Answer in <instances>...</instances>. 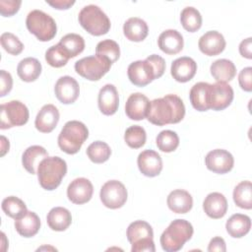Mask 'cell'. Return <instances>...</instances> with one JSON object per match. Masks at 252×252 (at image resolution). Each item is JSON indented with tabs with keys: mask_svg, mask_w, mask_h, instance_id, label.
Here are the masks:
<instances>
[{
	"mask_svg": "<svg viewBox=\"0 0 252 252\" xmlns=\"http://www.w3.org/2000/svg\"><path fill=\"white\" fill-rule=\"evenodd\" d=\"M184 115L185 106L182 99L178 95L170 94L151 101L147 119L152 124L163 126L180 122Z\"/></svg>",
	"mask_w": 252,
	"mask_h": 252,
	"instance_id": "cell-1",
	"label": "cell"
},
{
	"mask_svg": "<svg viewBox=\"0 0 252 252\" xmlns=\"http://www.w3.org/2000/svg\"><path fill=\"white\" fill-rule=\"evenodd\" d=\"M165 70V61L157 54L148 56L145 60L132 62L127 74L130 82L137 87H145L155 79L160 78Z\"/></svg>",
	"mask_w": 252,
	"mask_h": 252,
	"instance_id": "cell-2",
	"label": "cell"
},
{
	"mask_svg": "<svg viewBox=\"0 0 252 252\" xmlns=\"http://www.w3.org/2000/svg\"><path fill=\"white\" fill-rule=\"evenodd\" d=\"M193 232V226L188 220H174L161 233L160 245L166 252H176L183 247L186 241L191 239Z\"/></svg>",
	"mask_w": 252,
	"mask_h": 252,
	"instance_id": "cell-3",
	"label": "cell"
},
{
	"mask_svg": "<svg viewBox=\"0 0 252 252\" xmlns=\"http://www.w3.org/2000/svg\"><path fill=\"white\" fill-rule=\"evenodd\" d=\"M67 172L66 161L59 157H47L37 167V177L40 186L45 190H54Z\"/></svg>",
	"mask_w": 252,
	"mask_h": 252,
	"instance_id": "cell-4",
	"label": "cell"
},
{
	"mask_svg": "<svg viewBox=\"0 0 252 252\" xmlns=\"http://www.w3.org/2000/svg\"><path fill=\"white\" fill-rule=\"evenodd\" d=\"M88 137L87 126L81 121L71 120L63 126L58 136V146L66 154L74 155L79 152Z\"/></svg>",
	"mask_w": 252,
	"mask_h": 252,
	"instance_id": "cell-5",
	"label": "cell"
},
{
	"mask_svg": "<svg viewBox=\"0 0 252 252\" xmlns=\"http://www.w3.org/2000/svg\"><path fill=\"white\" fill-rule=\"evenodd\" d=\"M80 25L91 34L98 36L107 33L110 21L106 14L96 5H87L79 13Z\"/></svg>",
	"mask_w": 252,
	"mask_h": 252,
	"instance_id": "cell-6",
	"label": "cell"
},
{
	"mask_svg": "<svg viewBox=\"0 0 252 252\" xmlns=\"http://www.w3.org/2000/svg\"><path fill=\"white\" fill-rule=\"evenodd\" d=\"M127 239L132 244V252H155L154 231L145 220H135L127 228Z\"/></svg>",
	"mask_w": 252,
	"mask_h": 252,
	"instance_id": "cell-7",
	"label": "cell"
},
{
	"mask_svg": "<svg viewBox=\"0 0 252 252\" xmlns=\"http://www.w3.org/2000/svg\"><path fill=\"white\" fill-rule=\"evenodd\" d=\"M26 26L29 32L40 41L52 39L57 32V26L53 18L41 10L31 11L27 16Z\"/></svg>",
	"mask_w": 252,
	"mask_h": 252,
	"instance_id": "cell-8",
	"label": "cell"
},
{
	"mask_svg": "<svg viewBox=\"0 0 252 252\" xmlns=\"http://www.w3.org/2000/svg\"><path fill=\"white\" fill-rule=\"evenodd\" d=\"M111 62L101 56H87L75 63V71L83 78L90 81H97L110 69Z\"/></svg>",
	"mask_w": 252,
	"mask_h": 252,
	"instance_id": "cell-9",
	"label": "cell"
},
{
	"mask_svg": "<svg viewBox=\"0 0 252 252\" xmlns=\"http://www.w3.org/2000/svg\"><path fill=\"white\" fill-rule=\"evenodd\" d=\"M29 109L20 100H11L0 106V128L8 129L25 125L29 120Z\"/></svg>",
	"mask_w": 252,
	"mask_h": 252,
	"instance_id": "cell-10",
	"label": "cell"
},
{
	"mask_svg": "<svg viewBox=\"0 0 252 252\" xmlns=\"http://www.w3.org/2000/svg\"><path fill=\"white\" fill-rule=\"evenodd\" d=\"M127 189L124 184L118 180L105 182L99 193L102 204L109 209L121 208L127 201Z\"/></svg>",
	"mask_w": 252,
	"mask_h": 252,
	"instance_id": "cell-11",
	"label": "cell"
},
{
	"mask_svg": "<svg viewBox=\"0 0 252 252\" xmlns=\"http://www.w3.org/2000/svg\"><path fill=\"white\" fill-rule=\"evenodd\" d=\"M205 163L209 170L215 173L223 174L232 169L234 158L229 152L222 149H216L207 154Z\"/></svg>",
	"mask_w": 252,
	"mask_h": 252,
	"instance_id": "cell-12",
	"label": "cell"
},
{
	"mask_svg": "<svg viewBox=\"0 0 252 252\" xmlns=\"http://www.w3.org/2000/svg\"><path fill=\"white\" fill-rule=\"evenodd\" d=\"M57 99L64 103L70 104L76 101L80 94V87L78 82L71 76L60 77L54 87Z\"/></svg>",
	"mask_w": 252,
	"mask_h": 252,
	"instance_id": "cell-13",
	"label": "cell"
},
{
	"mask_svg": "<svg viewBox=\"0 0 252 252\" xmlns=\"http://www.w3.org/2000/svg\"><path fill=\"white\" fill-rule=\"evenodd\" d=\"M94 187L92 182L85 178L79 177L74 179L67 188L68 199L77 205H82L92 199Z\"/></svg>",
	"mask_w": 252,
	"mask_h": 252,
	"instance_id": "cell-14",
	"label": "cell"
},
{
	"mask_svg": "<svg viewBox=\"0 0 252 252\" xmlns=\"http://www.w3.org/2000/svg\"><path fill=\"white\" fill-rule=\"evenodd\" d=\"M233 99L232 88L222 82L211 84L210 94V108L213 110H222L226 108Z\"/></svg>",
	"mask_w": 252,
	"mask_h": 252,
	"instance_id": "cell-15",
	"label": "cell"
},
{
	"mask_svg": "<svg viewBox=\"0 0 252 252\" xmlns=\"http://www.w3.org/2000/svg\"><path fill=\"white\" fill-rule=\"evenodd\" d=\"M150 103L151 101L145 94L134 93L126 100L125 113L132 120H143L147 117Z\"/></svg>",
	"mask_w": 252,
	"mask_h": 252,
	"instance_id": "cell-16",
	"label": "cell"
},
{
	"mask_svg": "<svg viewBox=\"0 0 252 252\" xmlns=\"http://www.w3.org/2000/svg\"><path fill=\"white\" fill-rule=\"evenodd\" d=\"M137 163L140 171L148 177H155L158 175L162 169L161 158L153 150H145L140 153Z\"/></svg>",
	"mask_w": 252,
	"mask_h": 252,
	"instance_id": "cell-17",
	"label": "cell"
},
{
	"mask_svg": "<svg viewBox=\"0 0 252 252\" xmlns=\"http://www.w3.org/2000/svg\"><path fill=\"white\" fill-rule=\"evenodd\" d=\"M199 49L208 56H216L221 53L225 48V39L223 35L217 31L205 32L199 39Z\"/></svg>",
	"mask_w": 252,
	"mask_h": 252,
	"instance_id": "cell-18",
	"label": "cell"
},
{
	"mask_svg": "<svg viewBox=\"0 0 252 252\" xmlns=\"http://www.w3.org/2000/svg\"><path fill=\"white\" fill-rule=\"evenodd\" d=\"M97 104L99 110L104 115H112L117 111L119 96L114 85L106 84L99 90Z\"/></svg>",
	"mask_w": 252,
	"mask_h": 252,
	"instance_id": "cell-19",
	"label": "cell"
},
{
	"mask_svg": "<svg viewBox=\"0 0 252 252\" xmlns=\"http://www.w3.org/2000/svg\"><path fill=\"white\" fill-rule=\"evenodd\" d=\"M197 63L191 57L183 56L175 59L170 68V73L173 79L180 83L190 81L196 74Z\"/></svg>",
	"mask_w": 252,
	"mask_h": 252,
	"instance_id": "cell-20",
	"label": "cell"
},
{
	"mask_svg": "<svg viewBox=\"0 0 252 252\" xmlns=\"http://www.w3.org/2000/svg\"><path fill=\"white\" fill-rule=\"evenodd\" d=\"M59 111L53 104H45L38 111L34 125L41 133H50L59 121Z\"/></svg>",
	"mask_w": 252,
	"mask_h": 252,
	"instance_id": "cell-21",
	"label": "cell"
},
{
	"mask_svg": "<svg viewBox=\"0 0 252 252\" xmlns=\"http://www.w3.org/2000/svg\"><path fill=\"white\" fill-rule=\"evenodd\" d=\"M158 45L159 49L166 54H177L183 48V36L176 30H166L159 34L158 38Z\"/></svg>",
	"mask_w": 252,
	"mask_h": 252,
	"instance_id": "cell-22",
	"label": "cell"
},
{
	"mask_svg": "<svg viewBox=\"0 0 252 252\" xmlns=\"http://www.w3.org/2000/svg\"><path fill=\"white\" fill-rule=\"evenodd\" d=\"M211 84L205 82L196 83L190 90L189 98L192 106L198 111L210 109Z\"/></svg>",
	"mask_w": 252,
	"mask_h": 252,
	"instance_id": "cell-23",
	"label": "cell"
},
{
	"mask_svg": "<svg viewBox=\"0 0 252 252\" xmlns=\"http://www.w3.org/2000/svg\"><path fill=\"white\" fill-rule=\"evenodd\" d=\"M203 209L208 217L220 219L227 211V201L223 194L219 192L210 193L203 202Z\"/></svg>",
	"mask_w": 252,
	"mask_h": 252,
	"instance_id": "cell-24",
	"label": "cell"
},
{
	"mask_svg": "<svg viewBox=\"0 0 252 252\" xmlns=\"http://www.w3.org/2000/svg\"><path fill=\"white\" fill-rule=\"evenodd\" d=\"M168 208L175 214H186L193 206V199L189 192L176 189L169 193L166 200Z\"/></svg>",
	"mask_w": 252,
	"mask_h": 252,
	"instance_id": "cell-25",
	"label": "cell"
},
{
	"mask_svg": "<svg viewBox=\"0 0 252 252\" xmlns=\"http://www.w3.org/2000/svg\"><path fill=\"white\" fill-rule=\"evenodd\" d=\"M123 32L127 39L131 41L144 40L149 32L147 23L138 17L129 18L123 25Z\"/></svg>",
	"mask_w": 252,
	"mask_h": 252,
	"instance_id": "cell-26",
	"label": "cell"
},
{
	"mask_svg": "<svg viewBox=\"0 0 252 252\" xmlns=\"http://www.w3.org/2000/svg\"><path fill=\"white\" fill-rule=\"evenodd\" d=\"M47 157L48 153L43 147L37 145L31 146L24 152L22 163L28 172L34 174L37 172V167L40 161Z\"/></svg>",
	"mask_w": 252,
	"mask_h": 252,
	"instance_id": "cell-27",
	"label": "cell"
},
{
	"mask_svg": "<svg viewBox=\"0 0 252 252\" xmlns=\"http://www.w3.org/2000/svg\"><path fill=\"white\" fill-rule=\"evenodd\" d=\"M15 228L20 235L32 237L38 232L40 220L35 213L28 211L22 218L15 220Z\"/></svg>",
	"mask_w": 252,
	"mask_h": 252,
	"instance_id": "cell-28",
	"label": "cell"
},
{
	"mask_svg": "<svg viewBox=\"0 0 252 252\" xmlns=\"http://www.w3.org/2000/svg\"><path fill=\"white\" fill-rule=\"evenodd\" d=\"M48 226L55 231L66 230L72 222V216L69 210L63 207L52 208L46 217Z\"/></svg>",
	"mask_w": 252,
	"mask_h": 252,
	"instance_id": "cell-29",
	"label": "cell"
},
{
	"mask_svg": "<svg viewBox=\"0 0 252 252\" xmlns=\"http://www.w3.org/2000/svg\"><path fill=\"white\" fill-rule=\"evenodd\" d=\"M225 228L231 237H243L251 228V220L246 215L234 214L226 220Z\"/></svg>",
	"mask_w": 252,
	"mask_h": 252,
	"instance_id": "cell-30",
	"label": "cell"
},
{
	"mask_svg": "<svg viewBox=\"0 0 252 252\" xmlns=\"http://www.w3.org/2000/svg\"><path fill=\"white\" fill-rule=\"evenodd\" d=\"M212 76L217 82L226 83L231 81L235 74L236 68L232 61L228 59H218L212 63L210 67Z\"/></svg>",
	"mask_w": 252,
	"mask_h": 252,
	"instance_id": "cell-31",
	"label": "cell"
},
{
	"mask_svg": "<svg viewBox=\"0 0 252 252\" xmlns=\"http://www.w3.org/2000/svg\"><path fill=\"white\" fill-rule=\"evenodd\" d=\"M17 73L20 79L24 82H33L41 73V64L36 58H24L18 64Z\"/></svg>",
	"mask_w": 252,
	"mask_h": 252,
	"instance_id": "cell-32",
	"label": "cell"
},
{
	"mask_svg": "<svg viewBox=\"0 0 252 252\" xmlns=\"http://www.w3.org/2000/svg\"><path fill=\"white\" fill-rule=\"evenodd\" d=\"M233 201L241 209L252 208V185L249 180L241 181L233 190Z\"/></svg>",
	"mask_w": 252,
	"mask_h": 252,
	"instance_id": "cell-33",
	"label": "cell"
},
{
	"mask_svg": "<svg viewBox=\"0 0 252 252\" xmlns=\"http://www.w3.org/2000/svg\"><path fill=\"white\" fill-rule=\"evenodd\" d=\"M58 43L67 53L69 58L76 57L81 52H83L85 48V40L83 36L77 33H68L64 35L61 37Z\"/></svg>",
	"mask_w": 252,
	"mask_h": 252,
	"instance_id": "cell-34",
	"label": "cell"
},
{
	"mask_svg": "<svg viewBox=\"0 0 252 252\" xmlns=\"http://www.w3.org/2000/svg\"><path fill=\"white\" fill-rule=\"evenodd\" d=\"M182 27L189 32H197L202 26V16L194 7H185L180 14Z\"/></svg>",
	"mask_w": 252,
	"mask_h": 252,
	"instance_id": "cell-35",
	"label": "cell"
},
{
	"mask_svg": "<svg viewBox=\"0 0 252 252\" xmlns=\"http://www.w3.org/2000/svg\"><path fill=\"white\" fill-rule=\"evenodd\" d=\"M2 210L14 220L22 218L28 212L24 201L15 196H9L2 201Z\"/></svg>",
	"mask_w": 252,
	"mask_h": 252,
	"instance_id": "cell-36",
	"label": "cell"
},
{
	"mask_svg": "<svg viewBox=\"0 0 252 252\" xmlns=\"http://www.w3.org/2000/svg\"><path fill=\"white\" fill-rule=\"evenodd\" d=\"M87 155L93 162L102 163L109 158L111 150L105 142L95 141L87 148Z\"/></svg>",
	"mask_w": 252,
	"mask_h": 252,
	"instance_id": "cell-37",
	"label": "cell"
},
{
	"mask_svg": "<svg viewBox=\"0 0 252 252\" xmlns=\"http://www.w3.org/2000/svg\"><path fill=\"white\" fill-rule=\"evenodd\" d=\"M95 55L107 58L112 64L116 62L120 56L119 45L112 39L101 40L96 44Z\"/></svg>",
	"mask_w": 252,
	"mask_h": 252,
	"instance_id": "cell-38",
	"label": "cell"
},
{
	"mask_svg": "<svg viewBox=\"0 0 252 252\" xmlns=\"http://www.w3.org/2000/svg\"><path fill=\"white\" fill-rule=\"evenodd\" d=\"M156 144L161 152L170 153L176 150L179 145L178 135L171 130H163L158 134Z\"/></svg>",
	"mask_w": 252,
	"mask_h": 252,
	"instance_id": "cell-39",
	"label": "cell"
},
{
	"mask_svg": "<svg viewBox=\"0 0 252 252\" xmlns=\"http://www.w3.org/2000/svg\"><path fill=\"white\" fill-rule=\"evenodd\" d=\"M126 144L132 149H139L143 147L147 140L145 129L139 125H133L126 129L124 134Z\"/></svg>",
	"mask_w": 252,
	"mask_h": 252,
	"instance_id": "cell-40",
	"label": "cell"
},
{
	"mask_svg": "<svg viewBox=\"0 0 252 252\" xmlns=\"http://www.w3.org/2000/svg\"><path fill=\"white\" fill-rule=\"evenodd\" d=\"M69 56L67 53L64 51V49L60 46L59 43L50 46L46 52H45V60L46 62L55 68H60L64 65L69 60Z\"/></svg>",
	"mask_w": 252,
	"mask_h": 252,
	"instance_id": "cell-41",
	"label": "cell"
},
{
	"mask_svg": "<svg viewBox=\"0 0 252 252\" xmlns=\"http://www.w3.org/2000/svg\"><path fill=\"white\" fill-rule=\"evenodd\" d=\"M2 47L12 55L20 54L24 49V44L18 36L11 32H4L0 36Z\"/></svg>",
	"mask_w": 252,
	"mask_h": 252,
	"instance_id": "cell-42",
	"label": "cell"
},
{
	"mask_svg": "<svg viewBox=\"0 0 252 252\" xmlns=\"http://www.w3.org/2000/svg\"><path fill=\"white\" fill-rule=\"evenodd\" d=\"M21 4V0H0V13L3 17H11L19 11Z\"/></svg>",
	"mask_w": 252,
	"mask_h": 252,
	"instance_id": "cell-43",
	"label": "cell"
},
{
	"mask_svg": "<svg viewBox=\"0 0 252 252\" xmlns=\"http://www.w3.org/2000/svg\"><path fill=\"white\" fill-rule=\"evenodd\" d=\"M239 86L245 92L252 91V68L245 67L243 68L238 75Z\"/></svg>",
	"mask_w": 252,
	"mask_h": 252,
	"instance_id": "cell-44",
	"label": "cell"
},
{
	"mask_svg": "<svg viewBox=\"0 0 252 252\" xmlns=\"http://www.w3.org/2000/svg\"><path fill=\"white\" fill-rule=\"evenodd\" d=\"M13 87V79L9 72L5 70L0 71V96H5Z\"/></svg>",
	"mask_w": 252,
	"mask_h": 252,
	"instance_id": "cell-45",
	"label": "cell"
},
{
	"mask_svg": "<svg viewBox=\"0 0 252 252\" xmlns=\"http://www.w3.org/2000/svg\"><path fill=\"white\" fill-rule=\"evenodd\" d=\"M225 250H226V246H225V242H224L223 238H221L220 236H216L213 239H211L209 246H208L209 252H214V251L224 252Z\"/></svg>",
	"mask_w": 252,
	"mask_h": 252,
	"instance_id": "cell-46",
	"label": "cell"
},
{
	"mask_svg": "<svg viewBox=\"0 0 252 252\" xmlns=\"http://www.w3.org/2000/svg\"><path fill=\"white\" fill-rule=\"evenodd\" d=\"M239 53L241 54V56L247 59L252 58V38L251 37H247L240 42Z\"/></svg>",
	"mask_w": 252,
	"mask_h": 252,
	"instance_id": "cell-47",
	"label": "cell"
},
{
	"mask_svg": "<svg viewBox=\"0 0 252 252\" xmlns=\"http://www.w3.org/2000/svg\"><path fill=\"white\" fill-rule=\"evenodd\" d=\"M46 3L58 10H66L69 9L72 5L75 4L74 0H54V1H46Z\"/></svg>",
	"mask_w": 252,
	"mask_h": 252,
	"instance_id": "cell-48",
	"label": "cell"
},
{
	"mask_svg": "<svg viewBox=\"0 0 252 252\" xmlns=\"http://www.w3.org/2000/svg\"><path fill=\"white\" fill-rule=\"evenodd\" d=\"M8 151H9V141L4 136H1V157H3Z\"/></svg>",
	"mask_w": 252,
	"mask_h": 252,
	"instance_id": "cell-49",
	"label": "cell"
}]
</instances>
